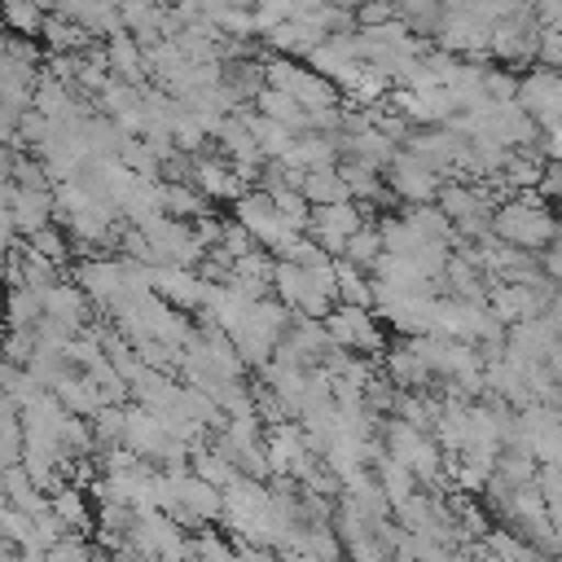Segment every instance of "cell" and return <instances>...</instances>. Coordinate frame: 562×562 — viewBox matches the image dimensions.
I'll return each mask as SVG.
<instances>
[{"label": "cell", "mask_w": 562, "mask_h": 562, "mask_svg": "<svg viewBox=\"0 0 562 562\" xmlns=\"http://www.w3.org/2000/svg\"><path fill=\"white\" fill-rule=\"evenodd\" d=\"M558 224L562 220L553 215V202H544L536 189H518L492 206V233L522 246V250H536V255L553 241Z\"/></svg>", "instance_id": "cell-1"}, {"label": "cell", "mask_w": 562, "mask_h": 562, "mask_svg": "<svg viewBox=\"0 0 562 562\" xmlns=\"http://www.w3.org/2000/svg\"><path fill=\"white\" fill-rule=\"evenodd\" d=\"M70 277L83 285V294L92 299V307H97L101 316H105L123 294H145V290H132L123 255H114V259H105V255H83V259L70 268Z\"/></svg>", "instance_id": "cell-2"}, {"label": "cell", "mask_w": 562, "mask_h": 562, "mask_svg": "<svg viewBox=\"0 0 562 562\" xmlns=\"http://www.w3.org/2000/svg\"><path fill=\"white\" fill-rule=\"evenodd\" d=\"M536 40H540V18H536V0H527L522 9L492 22L487 53H492V61L522 66V61H536Z\"/></svg>", "instance_id": "cell-3"}, {"label": "cell", "mask_w": 562, "mask_h": 562, "mask_svg": "<svg viewBox=\"0 0 562 562\" xmlns=\"http://www.w3.org/2000/svg\"><path fill=\"white\" fill-rule=\"evenodd\" d=\"M325 329L334 342L360 351V356H378L386 351V329L378 325V312L373 307H360V303H334L329 316H325Z\"/></svg>", "instance_id": "cell-4"}, {"label": "cell", "mask_w": 562, "mask_h": 562, "mask_svg": "<svg viewBox=\"0 0 562 562\" xmlns=\"http://www.w3.org/2000/svg\"><path fill=\"white\" fill-rule=\"evenodd\" d=\"M386 189L400 202H435L439 189H443V176L426 158H417L408 145H400L391 154V162H386Z\"/></svg>", "instance_id": "cell-5"}, {"label": "cell", "mask_w": 562, "mask_h": 562, "mask_svg": "<svg viewBox=\"0 0 562 562\" xmlns=\"http://www.w3.org/2000/svg\"><path fill=\"white\" fill-rule=\"evenodd\" d=\"M369 220V206H360L356 198H342V202H321V206H312V224H307V233L329 250V255H342V246H347V237L360 228Z\"/></svg>", "instance_id": "cell-6"}, {"label": "cell", "mask_w": 562, "mask_h": 562, "mask_svg": "<svg viewBox=\"0 0 562 562\" xmlns=\"http://www.w3.org/2000/svg\"><path fill=\"white\" fill-rule=\"evenodd\" d=\"M189 180L211 198V202H237L250 184L237 176V167L215 149V140L202 149V154H193V171H189Z\"/></svg>", "instance_id": "cell-7"}, {"label": "cell", "mask_w": 562, "mask_h": 562, "mask_svg": "<svg viewBox=\"0 0 562 562\" xmlns=\"http://www.w3.org/2000/svg\"><path fill=\"white\" fill-rule=\"evenodd\" d=\"M149 285H154L158 299H167L184 312H202L211 281L198 268H184V263H149Z\"/></svg>", "instance_id": "cell-8"}, {"label": "cell", "mask_w": 562, "mask_h": 562, "mask_svg": "<svg viewBox=\"0 0 562 562\" xmlns=\"http://www.w3.org/2000/svg\"><path fill=\"white\" fill-rule=\"evenodd\" d=\"M9 211H13V228H18L22 237L40 233L44 224H53V220H57L53 184L31 189V184H13V180H9Z\"/></svg>", "instance_id": "cell-9"}, {"label": "cell", "mask_w": 562, "mask_h": 562, "mask_svg": "<svg viewBox=\"0 0 562 562\" xmlns=\"http://www.w3.org/2000/svg\"><path fill=\"white\" fill-rule=\"evenodd\" d=\"M44 316H53V321H61L66 329H75V334H79V329H88V325H92L97 307H92V299L83 294V285H79L75 277H70V281L61 277V281L44 294Z\"/></svg>", "instance_id": "cell-10"}, {"label": "cell", "mask_w": 562, "mask_h": 562, "mask_svg": "<svg viewBox=\"0 0 562 562\" xmlns=\"http://www.w3.org/2000/svg\"><path fill=\"white\" fill-rule=\"evenodd\" d=\"M105 61L114 70V79H132V83H149V61H145V44L136 40V31L119 26L105 35Z\"/></svg>", "instance_id": "cell-11"}, {"label": "cell", "mask_w": 562, "mask_h": 562, "mask_svg": "<svg viewBox=\"0 0 562 562\" xmlns=\"http://www.w3.org/2000/svg\"><path fill=\"white\" fill-rule=\"evenodd\" d=\"M338 171H342V180L360 206H391V211L400 206V198L386 189V176L378 167H369L360 158H338Z\"/></svg>", "instance_id": "cell-12"}, {"label": "cell", "mask_w": 562, "mask_h": 562, "mask_svg": "<svg viewBox=\"0 0 562 562\" xmlns=\"http://www.w3.org/2000/svg\"><path fill=\"white\" fill-rule=\"evenodd\" d=\"M342 132H299L290 154L281 158L285 167H299V171H312V167H334L342 158V145H338Z\"/></svg>", "instance_id": "cell-13"}, {"label": "cell", "mask_w": 562, "mask_h": 562, "mask_svg": "<svg viewBox=\"0 0 562 562\" xmlns=\"http://www.w3.org/2000/svg\"><path fill=\"white\" fill-rule=\"evenodd\" d=\"M176 474V483H180V505L198 518V522H220V514H224V492L215 487V483H206L202 474H193L189 465L184 470H171Z\"/></svg>", "instance_id": "cell-14"}, {"label": "cell", "mask_w": 562, "mask_h": 562, "mask_svg": "<svg viewBox=\"0 0 562 562\" xmlns=\"http://www.w3.org/2000/svg\"><path fill=\"white\" fill-rule=\"evenodd\" d=\"M338 145H342V158H360V162H369V167H378V171H386V162H391V154L400 149L382 127H360V132H342L338 136Z\"/></svg>", "instance_id": "cell-15"}, {"label": "cell", "mask_w": 562, "mask_h": 562, "mask_svg": "<svg viewBox=\"0 0 562 562\" xmlns=\"http://www.w3.org/2000/svg\"><path fill=\"white\" fill-rule=\"evenodd\" d=\"M53 391H57V400L66 404V413H79V417H92V413L105 404L101 382H97L92 373H83V369H70Z\"/></svg>", "instance_id": "cell-16"}, {"label": "cell", "mask_w": 562, "mask_h": 562, "mask_svg": "<svg viewBox=\"0 0 562 562\" xmlns=\"http://www.w3.org/2000/svg\"><path fill=\"white\" fill-rule=\"evenodd\" d=\"M40 40H44V48H48V53H83L88 44H97V35H92L83 22L66 18V13H44Z\"/></svg>", "instance_id": "cell-17"}, {"label": "cell", "mask_w": 562, "mask_h": 562, "mask_svg": "<svg viewBox=\"0 0 562 562\" xmlns=\"http://www.w3.org/2000/svg\"><path fill=\"white\" fill-rule=\"evenodd\" d=\"M132 400L145 404V408H154V413H162V408L180 404V382H176V373H162V369H149L145 364L132 378Z\"/></svg>", "instance_id": "cell-18"}, {"label": "cell", "mask_w": 562, "mask_h": 562, "mask_svg": "<svg viewBox=\"0 0 562 562\" xmlns=\"http://www.w3.org/2000/svg\"><path fill=\"white\" fill-rule=\"evenodd\" d=\"M53 514L70 527V531H97V514H92V505H88V487H79V483H57L53 492Z\"/></svg>", "instance_id": "cell-19"}, {"label": "cell", "mask_w": 562, "mask_h": 562, "mask_svg": "<svg viewBox=\"0 0 562 562\" xmlns=\"http://www.w3.org/2000/svg\"><path fill=\"white\" fill-rule=\"evenodd\" d=\"M241 114H246V123H250V132H255L263 158H285V154H290V145H294V136H299L290 123H281V119H272V114H263V110H255V105H241Z\"/></svg>", "instance_id": "cell-20"}, {"label": "cell", "mask_w": 562, "mask_h": 562, "mask_svg": "<svg viewBox=\"0 0 562 562\" xmlns=\"http://www.w3.org/2000/svg\"><path fill=\"white\" fill-rule=\"evenodd\" d=\"M4 492H9V505H18V509H26V514H44V509L53 505V496H48V487H40V483L31 479V470H26L22 461H13V465H4Z\"/></svg>", "instance_id": "cell-21"}, {"label": "cell", "mask_w": 562, "mask_h": 562, "mask_svg": "<svg viewBox=\"0 0 562 562\" xmlns=\"http://www.w3.org/2000/svg\"><path fill=\"white\" fill-rule=\"evenodd\" d=\"M162 211L176 220H198L211 211V198L193 184V180H167L162 176Z\"/></svg>", "instance_id": "cell-22"}, {"label": "cell", "mask_w": 562, "mask_h": 562, "mask_svg": "<svg viewBox=\"0 0 562 562\" xmlns=\"http://www.w3.org/2000/svg\"><path fill=\"white\" fill-rule=\"evenodd\" d=\"M373 474H378V483H382V492L391 496V509L404 501V496H413L422 483H417V474L400 461V457H391V452H382L378 461H373Z\"/></svg>", "instance_id": "cell-23"}, {"label": "cell", "mask_w": 562, "mask_h": 562, "mask_svg": "<svg viewBox=\"0 0 562 562\" xmlns=\"http://www.w3.org/2000/svg\"><path fill=\"white\" fill-rule=\"evenodd\" d=\"M303 193H307V202H312V206L351 198V189H347V180H342L338 162H334V167H312V171H303Z\"/></svg>", "instance_id": "cell-24"}, {"label": "cell", "mask_w": 562, "mask_h": 562, "mask_svg": "<svg viewBox=\"0 0 562 562\" xmlns=\"http://www.w3.org/2000/svg\"><path fill=\"white\" fill-rule=\"evenodd\" d=\"M189 470H193V474H202V479H206V483H215V487H224L233 474H241V470H237V465H233V461H228L211 439L189 448Z\"/></svg>", "instance_id": "cell-25"}, {"label": "cell", "mask_w": 562, "mask_h": 562, "mask_svg": "<svg viewBox=\"0 0 562 562\" xmlns=\"http://www.w3.org/2000/svg\"><path fill=\"white\" fill-rule=\"evenodd\" d=\"M382 228H378V220H364L351 237H347V246H342V255L356 263V268H364V272H373V263L382 259Z\"/></svg>", "instance_id": "cell-26"}, {"label": "cell", "mask_w": 562, "mask_h": 562, "mask_svg": "<svg viewBox=\"0 0 562 562\" xmlns=\"http://www.w3.org/2000/svg\"><path fill=\"white\" fill-rule=\"evenodd\" d=\"M18 255H22V285H31L35 294H48L57 281H61V263H53L48 255H40L35 246H18Z\"/></svg>", "instance_id": "cell-27"}, {"label": "cell", "mask_w": 562, "mask_h": 562, "mask_svg": "<svg viewBox=\"0 0 562 562\" xmlns=\"http://www.w3.org/2000/svg\"><path fill=\"white\" fill-rule=\"evenodd\" d=\"M140 97H145V83H132V79H110V83L97 92V110H101V114H110V119H119L123 110L140 105Z\"/></svg>", "instance_id": "cell-28"}, {"label": "cell", "mask_w": 562, "mask_h": 562, "mask_svg": "<svg viewBox=\"0 0 562 562\" xmlns=\"http://www.w3.org/2000/svg\"><path fill=\"white\" fill-rule=\"evenodd\" d=\"M4 316H9V325H35L44 316V294H35L31 285H9L4 290Z\"/></svg>", "instance_id": "cell-29"}, {"label": "cell", "mask_w": 562, "mask_h": 562, "mask_svg": "<svg viewBox=\"0 0 562 562\" xmlns=\"http://www.w3.org/2000/svg\"><path fill=\"white\" fill-rule=\"evenodd\" d=\"M119 158H123L140 180H162V158L154 154V145H149L145 136H127L123 149H119Z\"/></svg>", "instance_id": "cell-30"}, {"label": "cell", "mask_w": 562, "mask_h": 562, "mask_svg": "<svg viewBox=\"0 0 562 562\" xmlns=\"http://www.w3.org/2000/svg\"><path fill=\"white\" fill-rule=\"evenodd\" d=\"M0 22L13 35H40L44 26V9L35 0H0Z\"/></svg>", "instance_id": "cell-31"}, {"label": "cell", "mask_w": 562, "mask_h": 562, "mask_svg": "<svg viewBox=\"0 0 562 562\" xmlns=\"http://www.w3.org/2000/svg\"><path fill=\"white\" fill-rule=\"evenodd\" d=\"M26 369H31V378H35L40 386H48V391H53V386H57V382H61V378L75 369V364H70V356H66V351H48V347H35V356L26 360Z\"/></svg>", "instance_id": "cell-32"}, {"label": "cell", "mask_w": 562, "mask_h": 562, "mask_svg": "<svg viewBox=\"0 0 562 562\" xmlns=\"http://www.w3.org/2000/svg\"><path fill=\"white\" fill-rule=\"evenodd\" d=\"M0 391H4V395H9V400H13L18 408H22V404H26L31 395H40L44 386H40V382L31 378V369H26V364H13V360H0Z\"/></svg>", "instance_id": "cell-33"}, {"label": "cell", "mask_w": 562, "mask_h": 562, "mask_svg": "<svg viewBox=\"0 0 562 562\" xmlns=\"http://www.w3.org/2000/svg\"><path fill=\"white\" fill-rule=\"evenodd\" d=\"M272 202H277V211H281L294 228L307 233V224H312V202H307V193H303L299 184H277V189H272Z\"/></svg>", "instance_id": "cell-34"}, {"label": "cell", "mask_w": 562, "mask_h": 562, "mask_svg": "<svg viewBox=\"0 0 562 562\" xmlns=\"http://www.w3.org/2000/svg\"><path fill=\"white\" fill-rule=\"evenodd\" d=\"M26 246H35L40 255H48V259H53V263H61V268H66V259H70V250H75V246H70V233H66L57 220H53V224H44L40 233H31V237H26Z\"/></svg>", "instance_id": "cell-35"}, {"label": "cell", "mask_w": 562, "mask_h": 562, "mask_svg": "<svg viewBox=\"0 0 562 562\" xmlns=\"http://www.w3.org/2000/svg\"><path fill=\"white\" fill-rule=\"evenodd\" d=\"M189 558H220V562H228V558H233V540L220 536V531L206 522V527H198V531L189 536Z\"/></svg>", "instance_id": "cell-36"}, {"label": "cell", "mask_w": 562, "mask_h": 562, "mask_svg": "<svg viewBox=\"0 0 562 562\" xmlns=\"http://www.w3.org/2000/svg\"><path fill=\"white\" fill-rule=\"evenodd\" d=\"M35 325H9V334L0 338V356L13 360V364H26L35 356Z\"/></svg>", "instance_id": "cell-37"}, {"label": "cell", "mask_w": 562, "mask_h": 562, "mask_svg": "<svg viewBox=\"0 0 562 562\" xmlns=\"http://www.w3.org/2000/svg\"><path fill=\"white\" fill-rule=\"evenodd\" d=\"M0 531L13 540V544H31L35 540V514H26V509H18V505H0Z\"/></svg>", "instance_id": "cell-38"}, {"label": "cell", "mask_w": 562, "mask_h": 562, "mask_svg": "<svg viewBox=\"0 0 562 562\" xmlns=\"http://www.w3.org/2000/svg\"><path fill=\"white\" fill-rule=\"evenodd\" d=\"M83 536H88V531H66L57 544H48V558H53V562H88L101 544H92V540H83Z\"/></svg>", "instance_id": "cell-39"}, {"label": "cell", "mask_w": 562, "mask_h": 562, "mask_svg": "<svg viewBox=\"0 0 562 562\" xmlns=\"http://www.w3.org/2000/svg\"><path fill=\"white\" fill-rule=\"evenodd\" d=\"M22 443H26L22 417H18V413H4V417H0V465L22 461Z\"/></svg>", "instance_id": "cell-40"}, {"label": "cell", "mask_w": 562, "mask_h": 562, "mask_svg": "<svg viewBox=\"0 0 562 562\" xmlns=\"http://www.w3.org/2000/svg\"><path fill=\"white\" fill-rule=\"evenodd\" d=\"M483 88H487V97L492 101H514L518 97V75L514 70H505V61H487V70H483Z\"/></svg>", "instance_id": "cell-41"}, {"label": "cell", "mask_w": 562, "mask_h": 562, "mask_svg": "<svg viewBox=\"0 0 562 562\" xmlns=\"http://www.w3.org/2000/svg\"><path fill=\"white\" fill-rule=\"evenodd\" d=\"M536 61H540V66H549V70H562V26H540Z\"/></svg>", "instance_id": "cell-42"}, {"label": "cell", "mask_w": 562, "mask_h": 562, "mask_svg": "<svg viewBox=\"0 0 562 562\" xmlns=\"http://www.w3.org/2000/svg\"><path fill=\"white\" fill-rule=\"evenodd\" d=\"M285 18H294V0H255V26H259V35L272 31L277 22H285Z\"/></svg>", "instance_id": "cell-43"}, {"label": "cell", "mask_w": 562, "mask_h": 562, "mask_svg": "<svg viewBox=\"0 0 562 562\" xmlns=\"http://www.w3.org/2000/svg\"><path fill=\"white\" fill-rule=\"evenodd\" d=\"M391 18H400L395 0H360L356 4V26H378V22H391Z\"/></svg>", "instance_id": "cell-44"}, {"label": "cell", "mask_w": 562, "mask_h": 562, "mask_svg": "<svg viewBox=\"0 0 562 562\" xmlns=\"http://www.w3.org/2000/svg\"><path fill=\"white\" fill-rule=\"evenodd\" d=\"M536 193L544 198V202H562V162H544V176H540V184H536Z\"/></svg>", "instance_id": "cell-45"}, {"label": "cell", "mask_w": 562, "mask_h": 562, "mask_svg": "<svg viewBox=\"0 0 562 562\" xmlns=\"http://www.w3.org/2000/svg\"><path fill=\"white\" fill-rule=\"evenodd\" d=\"M189 224H193V233H198V241H202V246L211 250V246H215V241L224 237V224H228V220H215V215L206 211V215H198V220H189Z\"/></svg>", "instance_id": "cell-46"}, {"label": "cell", "mask_w": 562, "mask_h": 562, "mask_svg": "<svg viewBox=\"0 0 562 562\" xmlns=\"http://www.w3.org/2000/svg\"><path fill=\"white\" fill-rule=\"evenodd\" d=\"M536 145H540V154H544L549 162H562V127H544Z\"/></svg>", "instance_id": "cell-47"}, {"label": "cell", "mask_w": 562, "mask_h": 562, "mask_svg": "<svg viewBox=\"0 0 562 562\" xmlns=\"http://www.w3.org/2000/svg\"><path fill=\"white\" fill-rule=\"evenodd\" d=\"M13 158H18V149L0 136V180H9V176H13Z\"/></svg>", "instance_id": "cell-48"}, {"label": "cell", "mask_w": 562, "mask_h": 562, "mask_svg": "<svg viewBox=\"0 0 562 562\" xmlns=\"http://www.w3.org/2000/svg\"><path fill=\"white\" fill-rule=\"evenodd\" d=\"M9 35H13V31H9V26H4V22H0V53H4V48H9Z\"/></svg>", "instance_id": "cell-49"}, {"label": "cell", "mask_w": 562, "mask_h": 562, "mask_svg": "<svg viewBox=\"0 0 562 562\" xmlns=\"http://www.w3.org/2000/svg\"><path fill=\"white\" fill-rule=\"evenodd\" d=\"M9 334V316H4V303H0V338Z\"/></svg>", "instance_id": "cell-50"}, {"label": "cell", "mask_w": 562, "mask_h": 562, "mask_svg": "<svg viewBox=\"0 0 562 562\" xmlns=\"http://www.w3.org/2000/svg\"><path fill=\"white\" fill-rule=\"evenodd\" d=\"M0 360H4V356H0Z\"/></svg>", "instance_id": "cell-51"}]
</instances>
